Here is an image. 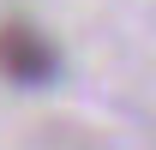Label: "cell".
<instances>
[{"mask_svg":"<svg viewBox=\"0 0 156 150\" xmlns=\"http://www.w3.org/2000/svg\"><path fill=\"white\" fill-rule=\"evenodd\" d=\"M0 78L18 84V90H48L60 78V48L42 24H24V18H6L0 24Z\"/></svg>","mask_w":156,"mask_h":150,"instance_id":"obj_1","label":"cell"}]
</instances>
